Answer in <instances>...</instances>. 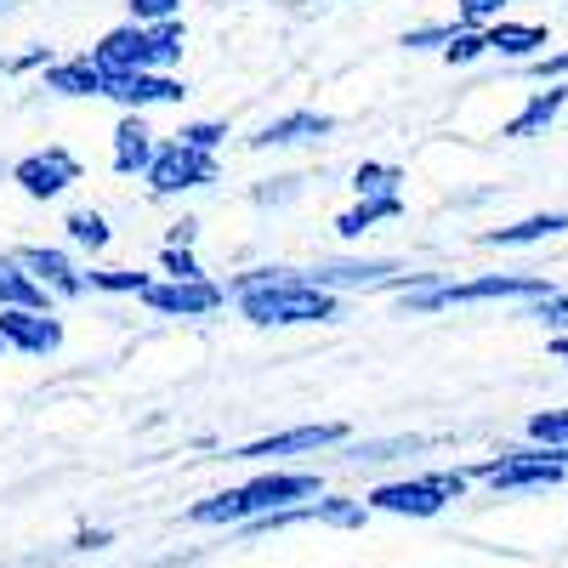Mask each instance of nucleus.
Instances as JSON below:
<instances>
[{
  "label": "nucleus",
  "mask_w": 568,
  "mask_h": 568,
  "mask_svg": "<svg viewBox=\"0 0 568 568\" xmlns=\"http://www.w3.org/2000/svg\"><path fill=\"white\" fill-rule=\"evenodd\" d=\"M187 98V80L176 74H114L109 80V103H120L125 114H149L160 103H182Z\"/></svg>",
  "instance_id": "13"
},
{
  "label": "nucleus",
  "mask_w": 568,
  "mask_h": 568,
  "mask_svg": "<svg viewBox=\"0 0 568 568\" xmlns=\"http://www.w3.org/2000/svg\"><path fill=\"white\" fill-rule=\"evenodd\" d=\"M484 52H489V34L484 29H455L449 45H444V63L449 69H466V63H478Z\"/></svg>",
  "instance_id": "30"
},
{
  "label": "nucleus",
  "mask_w": 568,
  "mask_h": 568,
  "mask_svg": "<svg viewBox=\"0 0 568 568\" xmlns=\"http://www.w3.org/2000/svg\"><path fill=\"white\" fill-rule=\"evenodd\" d=\"M449 34H455V23H415V29H404V52H444L449 45Z\"/></svg>",
  "instance_id": "32"
},
{
  "label": "nucleus",
  "mask_w": 568,
  "mask_h": 568,
  "mask_svg": "<svg viewBox=\"0 0 568 568\" xmlns=\"http://www.w3.org/2000/svg\"><path fill=\"white\" fill-rule=\"evenodd\" d=\"M296 194H302V176H267V182L251 187L256 205H284V200H296Z\"/></svg>",
  "instance_id": "36"
},
{
  "label": "nucleus",
  "mask_w": 568,
  "mask_h": 568,
  "mask_svg": "<svg viewBox=\"0 0 568 568\" xmlns=\"http://www.w3.org/2000/svg\"><path fill=\"white\" fill-rule=\"evenodd\" d=\"M336 131V114H318V109H291V114H278L267 125H256L245 136V149H296V142H318Z\"/></svg>",
  "instance_id": "14"
},
{
  "label": "nucleus",
  "mask_w": 568,
  "mask_h": 568,
  "mask_svg": "<svg viewBox=\"0 0 568 568\" xmlns=\"http://www.w3.org/2000/svg\"><path fill=\"white\" fill-rule=\"evenodd\" d=\"M0 342H7L12 353H29V358H52L63 347V318L58 313L7 307V313H0Z\"/></svg>",
  "instance_id": "12"
},
{
  "label": "nucleus",
  "mask_w": 568,
  "mask_h": 568,
  "mask_svg": "<svg viewBox=\"0 0 568 568\" xmlns=\"http://www.w3.org/2000/svg\"><path fill=\"white\" fill-rule=\"evenodd\" d=\"M12 256L23 262V273H29L52 302H74V296H85V267H74L69 251H58V245H23V251H12Z\"/></svg>",
  "instance_id": "11"
},
{
  "label": "nucleus",
  "mask_w": 568,
  "mask_h": 568,
  "mask_svg": "<svg viewBox=\"0 0 568 568\" xmlns=\"http://www.w3.org/2000/svg\"><path fill=\"white\" fill-rule=\"evenodd\" d=\"M524 74H529V80H546V85H562V80H568V45H557V52L524 63Z\"/></svg>",
  "instance_id": "37"
},
{
  "label": "nucleus",
  "mask_w": 568,
  "mask_h": 568,
  "mask_svg": "<svg viewBox=\"0 0 568 568\" xmlns=\"http://www.w3.org/2000/svg\"><path fill=\"white\" fill-rule=\"evenodd\" d=\"M562 227H568V216H562V211H535V216H524V222H506V227H484V233H478V245H489V251L546 245V240H557Z\"/></svg>",
  "instance_id": "17"
},
{
  "label": "nucleus",
  "mask_w": 568,
  "mask_h": 568,
  "mask_svg": "<svg viewBox=\"0 0 568 568\" xmlns=\"http://www.w3.org/2000/svg\"><path fill=\"white\" fill-rule=\"evenodd\" d=\"M404 216V200H358L336 216V233L342 240H364L369 227H382V222H398Z\"/></svg>",
  "instance_id": "22"
},
{
  "label": "nucleus",
  "mask_w": 568,
  "mask_h": 568,
  "mask_svg": "<svg viewBox=\"0 0 568 568\" xmlns=\"http://www.w3.org/2000/svg\"><path fill=\"white\" fill-rule=\"evenodd\" d=\"M546 23H495L489 29V52H500V58H511V63H535V58H546Z\"/></svg>",
  "instance_id": "20"
},
{
  "label": "nucleus",
  "mask_w": 568,
  "mask_h": 568,
  "mask_svg": "<svg viewBox=\"0 0 568 568\" xmlns=\"http://www.w3.org/2000/svg\"><path fill=\"white\" fill-rule=\"evenodd\" d=\"M415 455L420 438H382V444H347V466H382V460H398V455Z\"/></svg>",
  "instance_id": "29"
},
{
  "label": "nucleus",
  "mask_w": 568,
  "mask_h": 568,
  "mask_svg": "<svg viewBox=\"0 0 568 568\" xmlns=\"http://www.w3.org/2000/svg\"><path fill=\"white\" fill-rule=\"evenodd\" d=\"M7 307H23V313H52V296L23 273V262L12 251H0V313Z\"/></svg>",
  "instance_id": "19"
},
{
  "label": "nucleus",
  "mask_w": 568,
  "mask_h": 568,
  "mask_svg": "<svg viewBox=\"0 0 568 568\" xmlns=\"http://www.w3.org/2000/svg\"><path fill=\"white\" fill-rule=\"evenodd\" d=\"M342 444H353L347 420H307V426H284V433L227 449V460H284V455H318V449H342Z\"/></svg>",
  "instance_id": "4"
},
{
  "label": "nucleus",
  "mask_w": 568,
  "mask_h": 568,
  "mask_svg": "<svg viewBox=\"0 0 568 568\" xmlns=\"http://www.w3.org/2000/svg\"><path fill=\"white\" fill-rule=\"evenodd\" d=\"M154 284V273H136V267H85V291H103V296H136Z\"/></svg>",
  "instance_id": "25"
},
{
  "label": "nucleus",
  "mask_w": 568,
  "mask_h": 568,
  "mask_svg": "<svg viewBox=\"0 0 568 568\" xmlns=\"http://www.w3.org/2000/svg\"><path fill=\"white\" fill-rule=\"evenodd\" d=\"M154 154H160V136L149 131V120H142V114H120L114 142H109V160H114V171H120V176H149Z\"/></svg>",
  "instance_id": "15"
},
{
  "label": "nucleus",
  "mask_w": 568,
  "mask_h": 568,
  "mask_svg": "<svg viewBox=\"0 0 568 568\" xmlns=\"http://www.w3.org/2000/svg\"><path fill=\"white\" fill-rule=\"evenodd\" d=\"M40 91H52V98H109V74L91 63V52H74L40 74Z\"/></svg>",
  "instance_id": "16"
},
{
  "label": "nucleus",
  "mask_w": 568,
  "mask_h": 568,
  "mask_svg": "<svg viewBox=\"0 0 568 568\" xmlns=\"http://www.w3.org/2000/svg\"><path fill=\"white\" fill-rule=\"evenodd\" d=\"M182 45H187L182 18L176 23H154V29L120 23V29H109L98 45H91V63H98L109 80L114 74H171L182 63Z\"/></svg>",
  "instance_id": "1"
},
{
  "label": "nucleus",
  "mask_w": 568,
  "mask_h": 568,
  "mask_svg": "<svg viewBox=\"0 0 568 568\" xmlns=\"http://www.w3.org/2000/svg\"><path fill=\"white\" fill-rule=\"evenodd\" d=\"M313 524H324V529H364L369 506L358 495H318L313 500Z\"/></svg>",
  "instance_id": "24"
},
{
  "label": "nucleus",
  "mask_w": 568,
  "mask_h": 568,
  "mask_svg": "<svg viewBox=\"0 0 568 568\" xmlns=\"http://www.w3.org/2000/svg\"><path fill=\"white\" fill-rule=\"evenodd\" d=\"M409 273L387 256H364V262H318L307 267V284H318V291L342 296V291H398Z\"/></svg>",
  "instance_id": "9"
},
{
  "label": "nucleus",
  "mask_w": 568,
  "mask_h": 568,
  "mask_svg": "<svg viewBox=\"0 0 568 568\" xmlns=\"http://www.w3.org/2000/svg\"><path fill=\"white\" fill-rule=\"evenodd\" d=\"M171 136L182 142V149H194V154H216L233 131H227V120H187V125L171 131Z\"/></svg>",
  "instance_id": "27"
},
{
  "label": "nucleus",
  "mask_w": 568,
  "mask_h": 568,
  "mask_svg": "<svg viewBox=\"0 0 568 568\" xmlns=\"http://www.w3.org/2000/svg\"><path fill=\"white\" fill-rule=\"evenodd\" d=\"M0 353H7V342H0Z\"/></svg>",
  "instance_id": "40"
},
{
  "label": "nucleus",
  "mask_w": 568,
  "mask_h": 568,
  "mask_svg": "<svg viewBox=\"0 0 568 568\" xmlns=\"http://www.w3.org/2000/svg\"><path fill=\"white\" fill-rule=\"evenodd\" d=\"M131 18L125 23H142V29H154V23H176L182 18V0H125Z\"/></svg>",
  "instance_id": "34"
},
{
  "label": "nucleus",
  "mask_w": 568,
  "mask_h": 568,
  "mask_svg": "<svg viewBox=\"0 0 568 568\" xmlns=\"http://www.w3.org/2000/svg\"><path fill=\"white\" fill-rule=\"evenodd\" d=\"M142 307L160 318H211L216 307H227V284L200 278V284H176V278H154L142 291Z\"/></svg>",
  "instance_id": "8"
},
{
  "label": "nucleus",
  "mask_w": 568,
  "mask_h": 568,
  "mask_svg": "<svg viewBox=\"0 0 568 568\" xmlns=\"http://www.w3.org/2000/svg\"><path fill=\"white\" fill-rule=\"evenodd\" d=\"M313 7H318V0H313Z\"/></svg>",
  "instance_id": "42"
},
{
  "label": "nucleus",
  "mask_w": 568,
  "mask_h": 568,
  "mask_svg": "<svg viewBox=\"0 0 568 568\" xmlns=\"http://www.w3.org/2000/svg\"><path fill=\"white\" fill-rule=\"evenodd\" d=\"M52 63H58V52H52V45H23V52L0 58V74H45Z\"/></svg>",
  "instance_id": "33"
},
{
  "label": "nucleus",
  "mask_w": 568,
  "mask_h": 568,
  "mask_svg": "<svg viewBox=\"0 0 568 568\" xmlns=\"http://www.w3.org/2000/svg\"><path fill=\"white\" fill-rule=\"evenodd\" d=\"M109 546H114V529H80V535L69 540V551H80V557H85V551H109Z\"/></svg>",
  "instance_id": "39"
},
{
  "label": "nucleus",
  "mask_w": 568,
  "mask_h": 568,
  "mask_svg": "<svg viewBox=\"0 0 568 568\" xmlns=\"http://www.w3.org/2000/svg\"><path fill=\"white\" fill-rule=\"evenodd\" d=\"M529 444L562 455V449H568V409H540V415H529Z\"/></svg>",
  "instance_id": "26"
},
{
  "label": "nucleus",
  "mask_w": 568,
  "mask_h": 568,
  "mask_svg": "<svg viewBox=\"0 0 568 568\" xmlns=\"http://www.w3.org/2000/svg\"><path fill=\"white\" fill-rule=\"evenodd\" d=\"M160 273L176 278V284H200V278H211L205 262H200L194 251H171V245H160Z\"/></svg>",
  "instance_id": "31"
},
{
  "label": "nucleus",
  "mask_w": 568,
  "mask_h": 568,
  "mask_svg": "<svg viewBox=\"0 0 568 568\" xmlns=\"http://www.w3.org/2000/svg\"><path fill=\"white\" fill-rule=\"evenodd\" d=\"M466 478L489 484L495 495H535V489H557L568 478V466L551 449L529 444V449H500V455H489L478 466H466Z\"/></svg>",
  "instance_id": "3"
},
{
  "label": "nucleus",
  "mask_w": 568,
  "mask_h": 568,
  "mask_svg": "<svg viewBox=\"0 0 568 568\" xmlns=\"http://www.w3.org/2000/svg\"><path fill=\"white\" fill-rule=\"evenodd\" d=\"M353 194L358 200H404V171L387 160H364L353 171Z\"/></svg>",
  "instance_id": "23"
},
{
  "label": "nucleus",
  "mask_w": 568,
  "mask_h": 568,
  "mask_svg": "<svg viewBox=\"0 0 568 568\" xmlns=\"http://www.w3.org/2000/svg\"><path fill=\"white\" fill-rule=\"evenodd\" d=\"M529 318H540V324L551 329V342H557V336H568V291H551L546 302H535V307H529Z\"/></svg>",
  "instance_id": "35"
},
{
  "label": "nucleus",
  "mask_w": 568,
  "mask_h": 568,
  "mask_svg": "<svg viewBox=\"0 0 568 568\" xmlns=\"http://www.w3.org/2000/svg\"><path fill=\"white\" fill-rule=\"evenodd\" d=\"M506 7L511 0H455V29H495V23H506Z\"/></svg>",
  "instance_id": "28"
},
{
  "label": "nucleus",
  "mask_w": 568,
  "mask_h": 568,
  "mask_svg": "<svg viewBox=\"0 0 568 568\" xmlns=\"http://www.w3.org/2000/svg\"><path fill=\"white\" fill-rule=\"evenodd\" d=\"M63 240H69L74 251H85V256H103V251H109V240H114V227H109V216H103V211L80 205V211H69V216H63Z\"/></svg>",
  "instance_id": "21"
},
{
  "label": "nucleus",
  "mask_w": 568,
  "mask_h": 568,
  "mask_svg": "<svg viewBox=\"0 0 568 568\" xmlns=\"http://www.w3.org/2000/svg\"><path fill=\"white\" fill-rule=\"evenodd\" d=\"M194 240H200V222H194V216H176V222L165 227V245H171V251H194Z\"/></svg>",
  "instance_id": "38"
},
{
  "label": "nucleus",
  "mask_w": 568,
  "mask_h": 568,
  "mask_svg": "<svg viewBox=\"0 0 568 568\" xmlns=\"http://www.w3.org/2000/svg\"><path fill=\"white\" fill-rule=\"evenodd\" d=\"M369 511H387V517H438L449 506V495L433 484V471H420V478H393V484H375L364 495Z\"/></svg>",
  "instance_id": "10"
},
{
  "label": "nucleus",
  "mask_w": 568,
  "mask_h": 568,
  "mask_svg": "<svg viewBox=\"0 0 568 568\" xmlns=\"http://www.w3.org/2000/svg\"><path fill=\"white\" fill-rule=\"evenodd\" d=\"M240 318L273 329V324H336L342 318V296L318 291L307 284V273L296 267V278L273 284V291H256V296H240Z\"/></svg>",
  "instance_id": "2"
},
{
  "label": "nucleus",
  "mask_w": 568,
  "mask_h": 568,
  "mask_svg": "<svg viewBox=\"0 0 568 568\" xmlns=\"http://www.w3.org/2000/svg\"><path fill=\"white\" fill-rule=\"evenodd\" d=\"M562 103H568V85H546V91H529V103H524V109H517V114H511V120L500 125V136H511V142L546 136V131L557 125Z\"/></svg>",
  "instance_id": "18"
},
{
  "label": "nucleus",
  "mask_w": 568,
  "mask_h": 568,
  "mask_svg": "<svg viewBox=\"0 0 568 568\" xmlns=\"http://www.w3.org/2000/svg\"><path fill=\"white\" fill-rule=\"evenodd\" d=\"M142 182H149V194L171 200V194H194V187L222 182V165H216V154H194L171 136V142H160V154H154V165H149Z\"/></svg>",
  "instance_id": "5"
},
{
  "label": "nucleus",
  "mask_w": 568,
  "mask_h": 568,
  "mask_svg": "<svg viewBox=\"0 0 568 568\" xmlns=\"http://www.w3.org/2000/svg\"><path fill=\"white\" fill-rule=\"evenodd\" d=\"M324 495L318 471H256L251 484H240V500H245V524L251 517H267V511H291V506H313ZM240 524V529H245Z\"/></svg>",
  "instance_id": "6"
},
{
  "label": "nucleus",
  "mask_w": 568,
  "mask_h": 568,
  "mask_svg": "<svg viewBox=\"0 0 568 568\" xmlns=\"http://www.w3.org/2000/svg\"><path fill=\"white\" fill-rule=\"evenodd\" d=\"M12 182H18V194L23 200H63L69 187L80 182V160L63 149V142H45V149H34V154H23L18 165H12Z\"/></svg>",
  "instance_id": "7"
},
{
  "label": "nucleus",
  "mask_w": 568,
  "mask_h": 568,
  "mask_svg": "<svg viewBox=\"0 0 568 568\" xmlns=\"http://www.w3.org/2000/svg\"><path fill=\"white\" fill-rule=\"evenodd\" d=\"M0 7H7V0H0Z\"/></svg>",
  "instance_id": "41"
}]
</instances>
